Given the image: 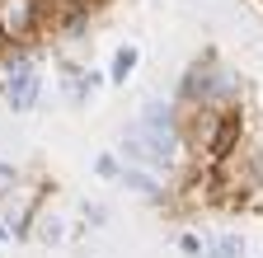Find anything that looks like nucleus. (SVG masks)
I'll return each instance as SVG.
<instances>
[{"label":"nucleus","instance_id":"6","mask_svg":"<svg viewBox=\"0 0 263 258\" xmlns=\"http://www.w3.org/2000/svg\"><path fill=\"white\" fill-rule=\"evenodd\" d=\"M221 253H226V258H240L245 249H240V240H221Z\"/></svg>","mask_w":263,"mask_h":258},{"label":"nucleus","instance_id":"1","mask_svg":"<svg viewBox=\"0 0 263 258\" xmlns=\"http://www.w3.org/2000/svg\"><path fill=\"white\" fill-rule=\"evenodd\" d=\"M33 94H38V80H33V71L19 61V66H14V85H10V104H14V108H28Z\"/></svg>","mask_w":263,"mask_h":258},{"label":"nucleus","instance_id":"4","mask_svg":"<svg viewBox=\"0 0 263 258\" xmlns=\"http://www.w3.org/2000/svg\"><path fill=\"white\" fill-rule=\"evenodd\" d=\"M122 183H127V188H137V192H146V197H155V183H151L146 174H122Z\"/></svg>","mask_w":263,"mask_h":258},{"label":"nucleus","instance_id":"2","mask_svg":"<svg viewBox=\"0 0 263 258\" xmlns=\"http://www.w3.org/2000/svg\"><path fill=\"white\" fill-rule=\"evenodd\" d=\"M0 14H5L10 28H19L24 24V0H0Z\"/></svg>","mask_w":263,"mask_h":258},{"label":"nucleus","instance_id":"5","mask_svg":"<svg viewBox=\"0 0 263 258\" xmlns=\"http://www.w3.org/2000/svg\"><path fill=\"white\" fill-rule=\"evenodd\" d=\"M132 61H137V52H118V61H113V80L122 85V75L132 71Z\"/></svg>","mask_w":263,"mask_h":258},{"label":"nucleus","instance_id":"3","mask_svg":"<svg viewBox=\"0 0 263 258\" xmlns=\"http://www.w3.org/2000/svg\"><path fill=\"white\" fill-rule=\"evenodd\" d=\"M38 240H43V244H61V221H52V216H47V221L38 225Z\"/></svg>","mask_w":263,"mask_h":258}]
</instances>
